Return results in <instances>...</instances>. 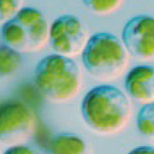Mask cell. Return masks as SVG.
Instances as JSON below:
<instances>
[{
	"mask_svg": "<svg viewBox=\"0 0 154 154\" xmlns=\"http://www.w3.org/2000/svg\"><path fill=\"white\" fill-rule=\"evenodd\" d=\"M22 64L20 53L7 44H0V76L12 75Z\"/></svg>",
	"mask_w": 154,
	"mask_h": 154,
	"instance_id": "10",
	"label": "cell"
},
{
	"mask_svg": "<svg viewBox=\"0 0 154 154\" xmlns=\"http://www.w3.org/2000/svg\"><path fill=\"white\" fill-rule=\"evenodd\" d=\"M34 80L46 100L69 101L75 97L80 88V69L71 57L57 53L48 55L37 63Z\"/></svg>",
	"mask_w": 154,
	"mask_h": 154,
	"instance_id": "2",
	"label": "cell"
},
{
	"mask_svg": "<svg viewBox=\"0 0 154 154\" xmlns=\"http://www.w3.org/2000/svg\"><path fill=\"white\" fill-rule=\"evenodd\" d=\"M49 27L41 11L23 7L3 23L1 29L5 44L19 53L40 50L49 41Z\"/></svg>",
	"mask_w": 154,
	"mask_h": 154,
	"instance_id": "4",
	"label": "cell"
},
{
	"mask_svg": "<svg viewBox=\"0 0 154 154\" xmlns=\"http://www.w3.org/2000/svg\"><path fill=\"white\" fill-rule=\"evenodd\" d=\"M129 154H154V149L152 146H143L135 148Z\"/></svg>",
	"mask_w": 154,
	"mask_h": 154,
	"instance_id": "15",
	"label": "cell"
},
{
	"mask_svg": "<svg viewBox=\"0 0 154 154\" xmlns=\"http://www.w3.org/2000/svg\"><path fill=\"white\" fill-rule=\"evenodd\" d=\"M43 154H90L81 137L72 133H57L48 137L43 144Z\"/></svg>",
	"mask_w": 154,
	"mask_h": 154,
	"instance_id": "9",
	"label": "cell"
},
{
	"mask_svg": "<svg viewBox=\"0 0 154 154\" xmlns=\"http://www.w3.org/2000/svg\"><path fill=\"white\" fill-rule=\"evenodd\" d=\"M35 116L29 106L17 100L0 104V141L6 145H19L31 136Z\"/></svg>",
	"mask_w": 154,
	"mask_h": 154,
	"instance_id": "5",
	"label": "cell"
},
{
	"mask_svg": "<svg viewBox=\"0 0 154 154\" xmlns=\"http://www.w3.org/2000/svg\"><path fill=\"white\" fill-rule=\"evenodd\" d=\"M121 42L126 52L138 60L154 57V19L145 15L132 17L122 31Z\"/></svg>",
	"mask_w": 154,
	"mask_h": 154,
	"instance_id": "7",
	"label": "cell"
},
{
	"mask_svg": "<svg viewBox=\"0 0 154 154\" xmlns=\"http://www.w3.org/2000/svg\"><path fill=\"white\" fill-rule=\"evenodd\" d=\"M124 87L132 98L148 103L154 100V69L138 66L129 71L124 79Z\"/></svg>",
	"mask_w": 154,
	"mask_h": 154,
	"instance_id": "8",
	"label": "cell"
},
{
	"mask_svg": "<svg viewBox=\"0 0 154 154\" xmlns=\"http://www.w3.org/2000/svg\"><path fill=\"white\" fill-rule=\"evenodd\" d=\"M139 132L143 135L151 136L154 133V103H145L140 109L137 118Z\"/></svg>",
	"mask_w": 154,
	"mask_h": 154,
	"instance_id": "12",
	"label": "cell"
},
{
	"mask_svg": "<svg viewBox=\"0 0 154 154\" xmlns=\"http://www.w3.org/2000/svg\"><path fill=\"white\" fill-rule=\"evenodd\" d=\"M88 38L84 24L74 15H62L49 27V41L57 54L71 58L81 54Z\"/></svg>",
	"mask_w": 154,
	"mask_h": 154,
	"instance_id": "6",
	"label": "cell"
},
{
	"mask_svg": "<svg viewBox=\"0 0 154 154\" xmlns=\"http://www.w3.org/2000/svg\"><path fill=\"white\" fill-rule=\"evenodd\" d=\"M82 119L93 131L116 133L128 124L131 104L120 89L113 85L103 84L89 89L81 103Z\"/></svg>",
	"mask_w": 154,
	"mask_h": 154,
	"instance_id": "1",
	"label": "cell"
},
{
	"mask_svg": "<svg viewBox=\"0 0 154 154\" xmlns=\"http://www.w3.org/2000/svg\"><path fill=\"white\" fill-rule=\"evenodd\" d=\"M85 7L95 15L107 16L119 9L123 0H82Z\"/></svg>",
	"mask_w": 154,
	"mask_h": 154,
	"instance_id": "11",
	"label": "cell"
},
{
	"mask_svg": "<svg viewBox=\"0 0 154 154\" xmlns=\"http://www.w3.org/2000/svg\"><path fill=\"white\" fill-rule=\"evenodd\" d=\"M23 0H0V23H4L21 9Z\"/></svg>",
	"mask_w": 154,
	"mask_h": 154,
	"instance_id": "13",
	"label": "cell"
},
{
	"mask_svg": "<svg viewBox=\"0 0 154 154\" xmlns=\"http://www.w3.org/2000/svg\"><path fill=\"white\" fill-rule=\"evenodd\" d=\"M81 55L87 72L101 82L117 79L128 65L127 52L123 43L109 32H98L89 37Z\"/></svg>",
	"mask_w": 154,
	"mask_h": 154,
	"instance_id": "3",
	"label": "cell"
},
{
	"mask_svg": "<svg viewBox=\"0 0 154 154\" xmlns=\"http://www.w3.org/2000/svg\"><path fill=\"white\" fill-rule=\"evenodd\" d=\"M4 154H43L39 149L29 146L15 145L9 147Z\"/></svg>",
	"mask_w": 154,
	"mask_h": 154,
	"instance_id": "14",
	"label": "cell"
}]
</instances>
